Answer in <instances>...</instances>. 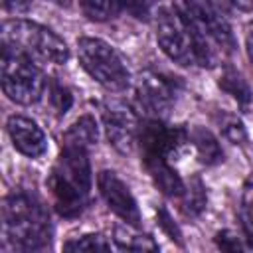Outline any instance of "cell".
<instances>
[{"mask_svg":"<svg viewBox=\"0 0 253 253\" xmlns=\"http://www.w3.org/2000/svg\"><path fill=\"white\" fill-rule=\"evenodd\" d=\"M47 97H49L51 109H53L57 115H65V113L71 109V105H73V95H71V91H69L65 85L57 83V81H49V83H47Z\"/></svg>","mask_w":253,"mask_h":253,"instance_id":"cell-22","label":"cell"},{"mask_svg":"<svg viewBox=\"0 0 253 253\" xmlns=\"http://www.w3.org/2000/svg\"><path fill=\"white\" fill-rule=\"evenodd\" d=\"M188 148L196 152V158L204 166H215L223 162V148L211 130L204 126H188Z\"/></svg>","mask_w":253,"mask_h":253,"instance_id":"cell-13","label":"cell"},{"mask_svg":"<svg viewBox=\"0 0 253 253\" xmlns=\"http://www.w3.org/2000/svg\"><path fill=\"white\" fill-rule=\"evenodd\" d=\"M182 93V83L158 69L146 67L134 79V107L142 119H168Z\"/></svg>","mask_w":253,"mask_h":253,"instance_id":"cell-7","label":"cell"},{"mask_svg":"<svg viewBox=\"0 0 253 253\" xmlns=\"http://www.w3.org/2000/svg\"><path fill=\"white\" fill-rule=\"evenodd\" d=\"M34 0H2V8L10 14H22L32 6Z\"/></svg>","mask_w":253,"mask_h":253,"instance_id":"cell-26","label":"cell"},{"mask_svg":"<svg viewBox=\"0 0 253 253\" xmlns=\"http://www.w3.org/2000/svg\"><path fill=\"white\" fill-rule=\"evenodd\" d=\"M178 200H180V210H182L184 215L198 217L206 210V204H208V194H206L204 182L198 176H194L186 184V188H184V192Z\"/></svg>","mask_w":253,"mask_h":253,"instance_id":"cell-17","label":"cell"},{"mask_svg":"<svg viewBox=\"0 0 253 253\" xmlns=\"http://www.w3.org/2000/svg\"><path fill=\"white\" fill-rule=\"evenodd\" d=\"M77 59L85 73L101 87L121 93L130 85V73L119 51L101 38L83 36L77 40Z\"/></svg>","mask_w":253,"mask_h":253,"instance_id":"cell-6","label":"cell"},{"mask_svg":"<svg viewBox=\"0 0 253 253\" xmlns=\"http://www.w3.org/2000/svg\"><path fill=\"white\" fill-rule=\"evenodd\" d=\"M148 176L152 178L154 186L168 198H180L186 182L180 178V174L176 172V168L172 166L170 160H162V158H154V160H142Z\"/></svg>","mask_w":253,"mask_h":253,"instance_id":"cell-12","label":"cell"},{"mask_svg":"<svg viewBox=\"0 0 253 253\" xmlns=\"http://www.w3.org/2000/svg\"><path fill=\"white\" fill-rule=\"evenodd\" d=\"M219 89L225 91L237 105H241L243 109L251 107L253 105V89L251 85L247 83V79L237 71L233 69L231 65H225L221 69V75H219V81H217Z\"/></svg>","mask_w":253,"mask_h":253,"instance_id":"cell-14","label":"cell"},{"mask_svg":"<svg viewBox=\"0 0 253 253\" xmlns=\"http://www.w3.org/2000/svg\"><path fill=\"white\" fill-rule=\"evenodd\" d=\"M0 36L2 43L22 51L38 63L63 65L69 59V47L65 40L43 24L26 18H12L2 24Z\"/></svg>","mask_w":253,"mask_h":253,"instance_id":"cell-4","label":"cell"},{"mask_svg":"<svg viewBox=\"0 0 253 253\" xmlns=\"http://www.w3.org/2000/svg\"><path fill=\"white\" fill-rule=\"evenodd\" d=\"M113 241L117 249H123V251H156L158 249V243L152 239V235L138 231V227L130 223L117 225L113 233Z\"/></svg>","mask_w":253,"mask_h":253,"instance_id":"cell-16","label":"cell"},{"mask_svg":"<svg viewBox=\"0 0 253 253\" xmlns=\"http://www.w3.org/2000/svg\"><path fill=\"white\" fill-rule=\"evenodd\" d=\"M158 221H160V225H162V227L168 231L170 239H176V241H180V231H178V227L174 225V221L170 219V215H168V211H166V210H160Z\"/></svg>","mask_w":253,"mask_h":253,"instance_id":"cell-25","label":"cell"},{"mask_svg":"<svg viewBox=\"0 0 253 253\" xmlns=\"http://www.w3.org/2000/svg\"><path fill=\"white\" fill-rule=\"evenodd\" d=\"M239 219L243 237L253 249V182H245L241 188V202H239Z\"/></svg>","mask_w":253,"mask_h":253,"instance_id":"cell-19","label":"cell"},{"mask_svg":"<svg viewBox=\"0 0 253 253\" xmlns=\"http://www.w3.org/2000/svg\"><path fill=\"white\" fill-rule=\"evenodd\" d=\"M245 53H247V59H249V63L253 67V24L245 32Z\"/></svg>","mask_w":253,"mask_h":253,"instance_id":"cell-28","label":"cell"},{"mask_svg":"<svg viewBox=\"0 0 253 253\" xmlns=\"http://www.w3.org/2000/svg\"><path fill=\"white\" fill-rule=\"evenodd\" d=\"M0 81L4 95L16 105H36L47 91V77L40 63L22 51L2 43Z\"/></svg>","mask_w":253,"mask_h":253,"instance_id":"cell-5","label":"cell"},{"mask_svg":"<svg viewBox=\"0 0 253 253\" xmlns=\"http://www.w3.org/2000/svg\"><path fill=\"white\" fill-rule=\"evenodd\" d=\"M97 186L101 192V198L105 200L107 208L121 217L125 223L140 227V210L138 204L130 192V188L119 178L113 170H101L97 176Z\"/></svg>","mask_w":253,"mask_h":253,"instance_id":"cell-10","label":"cell"},{"mask_svg":"<svg viewBox=\"0 0 253 253\" xmlns=\"http://www.w3.org/2000/svg\"><path fill=\"white\" fill-rule=\"evenodd\" d=\"M217 121V126L221 130V134L231 142V144H243L247 140V130H245V125L243 121L237 117V115H231V113H219L215 117Z\"/></svg>","mask_w":253,"mask_h":253,"instance_id":"cell-20","label":"cell"},{"mask_svg":"<svg viewBox=\"0 0 253 253\" xmlns=\"http://www.w3.org/2000/svg\"><path fill=\"white\" fill-rule=\"evenodd\" d=\"M65 251H109L111 241L103 233H85L75 239H69L63 245Z\"/></svg>","mask_w":253,"mask_h":253,"instance_id":"cell-21","label":"cell"},{"mask_svg":"<svg viewBox=\"0 0 253 253\" xmlns=\"http://www.w3.org/2000/svg\"><path fill=\"white\" fill-rule=\"evenodd\" d=\"M49 2H53V4H57V6H61V8H67V6L71 4V0H49Z\"/></svg>","mask_w":253,"mask_h":253,"instance_id":"cell-29","label":"cell"},{"mask_svg":"<svg viewBox=\"0 0 253 253\" xmlns=\"http://www.w3.org/2000/svg\"><path fill=\"white\" fill-rule=\"evenodd\" d=\"M215 245L223 251H243V249H249L245 237H239L237 233L229 231V229H223L215 235Z\"/></svg>","mask_w":253,"mask_h":253,"instance_id":"cell-24","label":"cell"},{"mask_svg":"<svg viewBox=\"0 0 253 253\" xmlns=\"http://www.w3.org/2000/svg\"><path fill=\"white\" fill-rule=\"evenodd\" d=\"M217 2L231 6L235 10H241V12H253V0H217Z\"/></svg>","mask_w":253,"mask_h":253,"instance_id":"cell-27","label":"cell"},{"mask_svg":"<svg viewBox=\"0 0 253 253\" xmlns=\"http://www.w3.org/2000/svg\"><path fill=\"white\" fill-rule=\"evenodd\" d=\"M91 186L89 148L61 144V152L47 174V190L55 211L61 217H77L89 204Z\"/></svg>","mask_w":253,"mask_h":253,"instance_id":"cell-2","label":"cell"},{"mask_svg":"<svg viewBox=\"0 0 253 253\" xmlns=\"http://www.w3.org/2000/svg\"><path fill=\"white\" fill-rule=\"evenodd\" d=\"M154 34L160 49L170 61L182 67H206L200 45L174 8H158L154 14Z\"/></svg>","mask_w":253,"mask_h":253,"instance_id":"cell-8","label":"cell"},{"mask_svg":"<svg viewBox=\"0 0 253 253\" xmlns=\"http://www.w3.org/2000/svg\"><path fill=\"white\" fill-rule=\"evenodd\" d=\"M99 138V125L93 115H81L77 121H73L67 130L61 136V144H73L91 148Z\"/></svg>","mask_w":253,"mask_h":253,"instance_id":"cell-15","label":"cell"},{"mask_svg":"<svg viewBox=\"0 0 253 253\" xmlns=\"http://www.w3.org/2000/svg\"><path fill=\"white\" fill-rule=\"evenodd\" d=\"M6 130L12 140V146L28 156V158H40L47 150V136L42 130V126L24 115H12L6 121Z\"/></svg>","mask_w":253,"mask_h":253,"instance_id":"cell-11","label":"cell"},{"mask_svg":"<svg viewBox=\"0 0 253 253\" xmlns=\"http://www.w3.org/2000/svg\"><path fill=\"white\" fill-rule=\"evenodd\" d=\"M123 12L130 14L136 20H150L158 12V0H121Z\"/></svg>","mask_w":253,"mask_h":253,"instance_id":"cell-23","label":"cell"},{"mask_svg":"<svg viewBox=\"0 0 253 253\" xmlns=\"http://www.w3.org/2000/svg\"><path fill=\"white\" fill-rule=\"evenodd\" d=\"M101 123L107 142L123 154H128L138 142L140 115L125 101H107L101 109Z\"/></svg>","mask_w":253,"mask_h":253,"instance_id":"cell-9","label":"cell"},{"mask_svg":"<svg viewBox=\"0 0 253 253\" xmlns=\"http://www.w3.org/2000/svg\"><path fill=\"white\" fill-rule=\"evenodd\" d=\"M53 225L43 202L28 192L14 190L2 200V251L36 253L51 247Z\"/></svg>","mask_w":253,"mask_h":253,"instance_id":"cell-1","label":"cell"},{"mask_svg":"<svg viewBox=\"0 0 253 253\" xmlns=\"http://www.w3.org/2000/svg\"><path fill=\"white\" fill-rule=\"evenodd\" d=\"M172 8L200 45L206 67L233 53L235 36L217 0H172Z\"/></svg>","mask_w":253,"mask_h":253,"instance_id":"cell-3","label":"cell"},{"mask_svg":"<svg viewBox=\"0 0 253 253\" xmlns=\"http://www.w3.org/2000/svg\"><path fill=\"white\" fill-rule=\"evenodd\" d=\"M79 8L91 22H109L123 12L121 0H79Z\"/></svg>","mask_w":253,"mask_h":253,"instance_id":"cell-18","label":"cell"}]
</instances>
